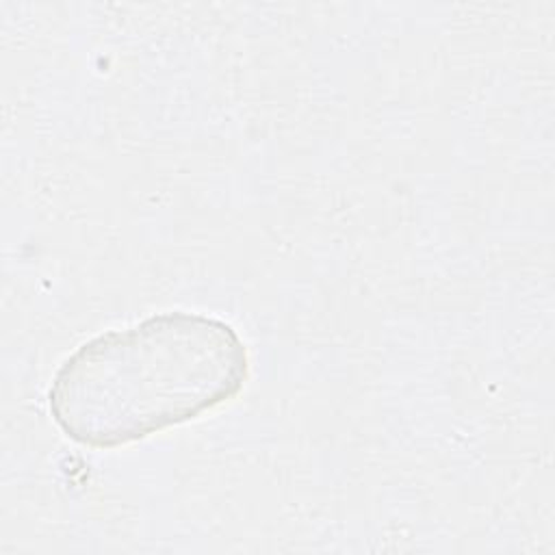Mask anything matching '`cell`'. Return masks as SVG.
<instances>
[{
	"mask_svg": "<svg viewBox=\"0 0 555 555\" xmlns=\"http://www.w3.org/2000/svg\"><path fill=\"white\" fill-rule=\"evenodd\" d=\"M247 377V345L230 323L169 310L76 347L52 375L48 405L69 440L115 449L232 401Z\"/></svg>",
	"mask_w": 555,
	"mask_h": 555,
	"instance_id": "cell-1",
	"label": "cell"
}]
</instances>
